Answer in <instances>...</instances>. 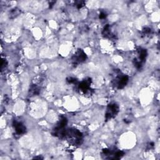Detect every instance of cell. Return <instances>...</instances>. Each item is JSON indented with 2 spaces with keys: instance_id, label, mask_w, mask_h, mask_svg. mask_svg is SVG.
Segmentation results:
<instances>
[{
  "instance_id": "ba28073f",
  "label": "cell",
  "mask_w": 160,
  "mask_h": 160,
  "mask_svg": "<svg viewBox=\"0 0 160 160\" xmlns=\"http://www.w3.org/2000/svg\"><path fill=\"white\" fill-rule=\"evenodd\" d=\"M67 81L69 83H75L76 82V79L72 77H69V78H67Z\"/></svg>"
},
{
  "instance_id": "8992f818",
  "label": "cell",
  "mask_w": 160,
  "mask_h": 160,
  "mask_svg": "<svg viewBox=\"0 0 160 160\" xmlns=\"http://www.w3.org/2000/svg\"><path fill=\"white\" fill-rule=\"evenodd\" d=\"M91 83V79L90 78H88L81 82L78 84L79 89L82 91V92L87 93L88 92L90 91V84Z\"/></svg>"
},
{
  "instance_id": "8fae6325",
  "label": "cell",
  "mask_w": 160,
  "mask_h": 160,
  "mask_svg": "<svg viewBox=\"0 0 160 160\" xmlns=\"http://www.w3.org/2000/svg\"><path fill=\"white\" fill-rule=\"evenodd\" d=\"M106 17V13H104V12H102L100 13V14H99V18H100V19H104Z\"/></svg>"
},
{
  "instance_id": "3957f363",
  "label": "cell",
  "mask_w": 160,
  "mask_h": 160,
  "mask_svg": "<svg viewBox=\"0 0 160 160\" xmlns=\"http://www.w3.org/2000/svg\"><path fill=\"white\" fill-rule=\"evenodd\" d=\"M129 80V78L128 76L124 74H120L119 73L115 77V78L112 80V85L117 88L118 89H122L126 86Z\"/></svg>"
},
{
  "instance_id": "277c9868",
  "label": "cell",
  "mask_w": 160,
  "mask_h": 160,
  "mask_svg": "<svg viewBox=\"0 0 160 160\" xmlns=\"http://www.w3.org/2000/svg\"><path fill=\"white\" fill-rule=\"evenodd\" d=\"M119 112V106L116 103H111L108 106L106 114L105 119L106 121H108L114 118Z\"/></svg>"
},
{
  "instance_id": "7c38bea8",
  "label": "cell",
  "mask_w": 160,
  "mask_h": 160,
  "mask_svg": "<svg viewBox=\"0 0 160 160\" xmlns=\"http://www.w3.org/2000/svg\"><path fill=\"white\" fill-rule=\"evenodd\" d=\"M34 159H42V158H41V157L39 156V157H34Z\"/></svg>"
},
{
  "instance_id": "30bf717a",
  "label": "cell",
  "mask_w": 160,
  "mask_h": 160,
  "mask_svg": "<svg viewBox=\"0 0 160 160\" xmlns=\"http://www.w3.org/2000/svg\"><path fill=\"white\" fill-rule=\"evenodd\" d=\"M6 64H7V62L6 60H4L2 59V63H1V70H2L3 68L4 67H6Z\"/></svg>"
},
{
  "instance_id": "7a4b0ae2",
  "label": "cell",
  "mask_w": 160,
  "mask_h": 160,
  "mask_svg": "<svg viewBox=\"0 0 160 160\" xmlns=\"http://www.w3.org/2000/svg\"><path fill=\"white\" fill-rule=\"evenodd\" d=\"M124 154L122 151L111 149V148H105L102 151V157L103 159H119L121 158Z\"/></svg>"
},
{
  "instance_id": "6da1fadb",
  "label": "cell",
  "mask_w": 160,
  "mask_h": 160,
  "mask_svg": "<svg viewBox=\"0 0 160 160\" xmlns=\"http://www.w3.org/2000/svg\"><path fill=\"white\" fill-rule=\"evenodd\" d=\"M64 138L73 146H80L82 142V133L74 128L65 129Z\"/></svg>"
},
{
  "instance_id": "9c48e42d",
  "label": "cell",
  "mask_w": 160,
  "mask_h": 160,
  "mask_svg": "<svg viewBox=\"0 0 160 160\" xmlns=\"http://www.w3.org/2000/svg\"><path fill=\"white\" fill-rule=\"evenodd\" d=\"M84 1H78V4H76V6L78 9L81 8L82 6H84Z\"/></svg>"
},
{
  "instance_id": "5b68a950",
  "label": "cell",
  "mask_w": 160,
  "mask_h": 160,
  "mask_svg": "<svg viewBox=\"0 0 160 160\" xmlns=\"http://www.w3.org/2000/svg\"><path fill=\"white\" fill-rule=\"evenodd\" d=\"M87 56L82 49H78L71 58L72 63L76 66L86 61Z\"/></svg>"
},
{
  "instance_id": "52a82bcc",
  "label": "cell",
  "mask_w": 160,
  "mask_h": 160,
  "mask_svg": "<svg viewBox=\"0 0 160 160\" xmlns=\"http://www.w3.org/2000/svg\"><path fill=\"white\" fill-rule=\"evenodd\" d=\"M12 124H13L14 128L15 129V131L18 134L20 135V134H22L25 133V132L26 131V128L22 122L14 120L13 121Z\"/></svg>"
}]
</instances>
